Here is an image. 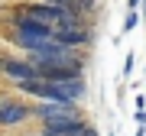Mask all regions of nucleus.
Wrapping results in <instances>:
<instances>
[{"label": "nucleus", "mask_w": 146, "mask_h": 136, "mask_svg": "<svg viewBox=\"0 0 146 136\" xmlns=\"http://www.w3.org/2000/svg\"><path fill=\"white\" fill-rule=\"evenodd\" d=\"M3 71H7V78L16 81V84H23V81H39V78H42V71L29 62V58H3Z\"/></svg>", "instance_id": "f257e3e1"}, {"label": "nucleus", "mask_w": 146, "mask_h": 136, "mask_svg": "<svg viewBox=\"0 0 146 136\" xmlns=\"http://www.w3.org/2000/svg\"><path fill=\"white\" fill-rule=\"evenodd\" d=\"M36 117L42 123H65V120H78L75 114V104H39Z\"/></svg>", "instance_id": "7ed1b4c3"}, {"label": "nucleus", "mask_w": 146, "mask_h": 136, "mask_svg": "<svg viewBox=\"0 0 146 136\" xmlns=\"http://www.w3.org/2000/svg\"><path fill=\"white\" fill-rule=\"evenodd\" d=\"M136 3H140V0H130V7H136Z\"/></svg>", "instance_id": "423d86ee"}, {"label": "nucleus", "mask_w": 146, "mask_h": 136, "mask_svg": "<svg viewBox=\"0 0 146 136\" xmlns=\"http://www.w3.org/2000/svg\"><path fill=\"white\" fill-rule=\"evenodd\" d=\"M39 136H42V133H39Z\"/></svg>", "instance_id": "0eeeda50"}, {"label": "nucleus", "mask_w": 146, "mask_h": 136, "mask_svg": "<svg viewBox=\"0 0 146 136\" xmlns=\"http://www.w3.org/2000/svg\"><path fill=\"white\" fill-rule=\"evenodd\" d=\"M29 117H36V107L23 104V100H10L7 97L3 104H0V123L3 126H16V123L29 120Z\"/></svg>", "instance_id": "f03ea898"}, {"label": "nucleus", "mask_w": 146, "mask_h": 136, "mask_svg": "<svg viewBox=\"0 0 146 136\" xmlns=\"http://www.w3.org/2000/svg\"><path fill=\"white\" fill-rule=\"evenodd\" d=\"M55 39L62 42L65 49H72V46H84V42L91 39V32L84 29V26H78V23H75V16H72L68 23H62V26L55 29Z\"/></svg>", "instance_id": "39448f33"}, {"label": "nucleus", "mask_w": 146, "mask_h": 136, "mask_svg": "<svg viewBox=\"0 0 146 136\" xmlns=\"http://www.w3.org/2000/svg\"><path fill=\"white\" fill-rule=\"evenodd\" d=\"M13 36H29V39H52V36H55V29L42 26V23H36V20H26L23 13H16V16H13Z\"/></svg>", "instance_id": "20e7f679"}]
</instances>
